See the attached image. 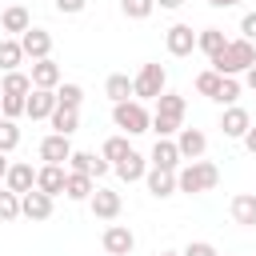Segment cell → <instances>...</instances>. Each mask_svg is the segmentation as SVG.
<instances>
[{"label":"cell","instance_id":"obj_1","mask_svg":"<svg viewBox=\"0 0 256 256\" xmlns=\"http://www.w3.org/2000/svg\"><path fill=\"white\" fill-rule=\"evenodd\" d=\"M252 64H256V44H248L244 36H240V40H228L224 52L212 56V72H216V76H240V72H248Z\"/></svg>","mask_w":256,"mask_h":256},{"label":"cell","instance_id":"obj_2","mask_svg":"<svg viewBox=\"0 0 256 256\" xmlns=\"http://www.w3.org/2000/svg\"><path fill=\"white\" fill-rule=\"evenodd\" d=\"M216 184H220V168L212 160H188L184 168H176V192L196 196V192H212Z\"/></svg>","mask_w":256,"mask_h":256},{"label":"cell","instance_id":"obj_3","mask_svg":"<svg viewBox=\"0 0 256 256\" xmlns=\"http://www.w3.org/2000/svg\"><path fill=\"white\" fill-rule=\"evenodd\" d=\"M112 124L124 132V136H140L152 128V116L140 100H124V104H112Z\"/></svg>","mask_w":256,"mask_h":256},{"label":"cell","instance_id":"obj_4","mask_svg":"<svg viewBox=\"0 0 256 256\" xmlns=\"http://www.w3.org/2000/svg\"><path fill=\"white\" fill-rule=\"evenodd\" d=\"M160 92H168V72H164V64H144V68L136 72V80H132V96L156 100Z\"/></svg>","mask_w":256,"mask_h":256},{"label":"cell","instance_id":"obj_5","mask_svg":"<svg viewBox=\"0 0 256 256\" xmlns=\"http://www.w3.org/2000/svg\"><path fill=\"white\" fill-rule=\"evenodd\" d=\"M20 52H24V60H48L52 56V32L48 28H28L20 36Z\"/></svg>","mask_w":256,"mask_h":256},{"label":"cell","instance_id":"obj_6","mask_svg":"<svg viewBox=\"0 0 256 256\" xmlns=\"http://www.w3.org/2000/svg\"><path fill=\"white\" fill-rule=\"evenodd\" d=\"M88 208H92L96 220H116L120 208H124V200H120V192H112V188H96V192L88 196Z\"/></svg>","mask_w":256,"mask_h":256},{"label":"cell","instance_id":"obj_7","mask_svg":"<svg viewBox=\"0 0 256 256\" xmlns=\"http://www.w3.org/2000/svg\"><path fill=\"white\" fill-rule=\"evenodd\" d=\"M164 48H168V56H192V48H196L192 24H172L164 32Z\"/></svg>","mask_w":256,"mask_h":256},{"label":"cell","instance_id":"obj_8","mask_svg":"<svg viewBox=\"0 0 256 256\" xmlns=\"http://www.w3.org/2000/svg\"><path fill=\"white\" fill-rule=\"evenodd\" d=\"M176 152H180V160H200L208 152V136L200 128H180L176 132Z\"/></svg>","mask_w":256,"mask_h":256},{"label":"cell","instance_id":"obj_9","mask_svg":"<svg viewBox=\"0 0 256 256\" xmlns=\"http://www.w3.org/2000/svg\"><path fill=\"white\" fill-rule=\"evenodd\" d=\"M108 168H112V164H108L104 156H96V152H80V148H72V156H68V172H84V176H92V180H100Z\"/></svg>","mask_w":256,"mask_h":256},{"label":"cell","instance_id":"obj_10","mask_svg":"<svg viewBox=\"0 0 256 256\" xmlns=\"http://www.w3.org/2000/svg\"><path fill=\"white\" fill-rule=\"evenodd\" d=\"M132 248H136V236H132L128 224H108L104 228V252L108 256H128Z\"/></svg>","mask_w":256,"mask_h":256},{"label":"cell","instance_id":"obj_11","mask_svg":"<svg viewBox=\"0 0 256 256\" xmlns=\"http://www.w3.org/2000/svg\"><path fill=\"white\" fill-rule=\"evenodd\" d=\"M56 112V92H48V88H32L28 96H24V116H32V120H48Z\"/></svg>","mask_w":256,"mask_h":256},{"label":"cell","instance_id":"obj_12","mask_svg":"<svg viewBox=\"0 0 256 256\" xmlns=\"http://www.w3.org/2000/svg\"><path fill=\"white\" fill-rule=\"evenodd\" d=\"M252 128V116H248V108H240V104H232V108H224V116H220V132L228 136V140H244V132Z\"/></svg>","mask_w":256,"mask_h":256},{"label":"cell","instance_id":"obj_13","mask_svg":"<svg viewBox=\"0 0 256 256\" xmlns=\"http://www.w3.org/2000/svg\"><path fill=\"white\" fill-rule=\"evenodd\" d=\"M4 188H8V192H16V196L32 192V188H36V172H32V164H28V160H16V164H8Z\"/></svg>","mask_w":256,"mask_h":256},{"label":"cell","instance_id":"obj_14","mask_svg":"<svg viewBox=\"0 0 256 256\" xmlns=\"http://www.w3.org/2000/svg\"><path fill=\"white\" fill-rule=\"evenodd\" d=\"M28 80H32V88H48V92H56V88H60V64H56L52 56H48V60H32Z\"/></svg>","mask_w":256,"mask_h":256},{"label":"cell","instance_id":"obj_15","mask_svg":"<svg viewBox=\"0 0 256 256\" xmlns=\"http://www.w3.org/2000/svg\"><path fill=\"white\" fill-rule=\"evenodd\" d=\"M68 156H72V140H68V136H56V132H52V136L40 140V160H44V164H60V168H64Z\"/></svg>","mask_w":256,"mask_h":256},{"label":"cell","instance_id":"obj_16","mask_svg":"<svg viewBox=\"0 0 256 256\" xmlns=\"http://www.w3.org/2000/svg\"><path fill=\"white\" fill-rule=\"evenodd\" d=\"M20 216H28V220H48L52 216V196H44L40 188H32V192H24L20 196Z\"/></svg>","mask_w":256,"mask_h":256},{"label":"cell","instance_id":"obj_17","mask_svg":"<svg viewBox=\"0 0 256 256\" xmlns=\"http://www.w3.org/2000/svg\"><path fill=\"white\" fill-rule=\"evenodd\" d=\"M64 180H68V172L60 168V164H44V168H36V188L44 192V196H60L64 192Z\"/></svg>","mask_w":256,"mask_h":256},{"label":"cell","instance_id":"obj_18","mask_svg":"<svg viewBox=\"0 0 256 256\" xmlns=\"http://www.w3.org/2000/svg\"><path fill=\"white\" fill-rule=\"evenodd\" d=\"M144 184H148V192H152L156 200H168V196H176V172L148 168V172H144Z\"/></svg>","mask_w":256,"mask_h":256},{"label":"cell","instance_id":"obj_19","mask_svg":"<svg viewBox=\"0 0 256 256\" xmlns=\"http://www.w3.org/2000/svg\"><path fill=\"white\" fill-rule=\"evenodd\" d=\"M0 28H4V32H12V40H20V36L32 28V16H28V8H24V4H12V8H4V16H0Z\"/></svg>","mask_w":256,"mask_h":256},{"label":"cell","instance_id":"obj_20","mask_svg":"<svg viewBox=\"0 0 256 256\" xmlns=\"http://www.w3.org/2000/svg\"><path fill=\"white\" fill-rule=\"evenodd\" d=\"M148 168H164V172H176L180 168V152H176V140H156L152 156H148Z\"/></svg>","mask_w":256,"mask_h":256},{"label":"cell","instance_id":"obj_21","mask_svg":"<svg viewBox=\"0 0 256 256\" xmlns=\"http://www.w3.org/2000/svg\"><path fill=\"white\" fill-rule=\"evenodd\" d=\"M232 220L240 224V228H256V192H240V196H232Z\"/></svg>","mask_w":256,"mask_h":256},{"label":"cell","instance_id":"obj_22","mask_svg":"<svg viewBox=\"0 0 256 256\" xmlns=\"http://www.w3.org/2000/svg\"><path fill=\"white\" fill-rule=\"evenodd\" d=\"M112 168H116V176H120L124 184H132V180H144V172H148V160H144V156L132 148V152H128L124 160H116Z\"/></svg>","mask_w":256,"mask_h":256},{"label":"cell","instance_id":"obj_23","mask_svg":"<svg viewBox=\"0 0 256 256\" xmlns=\"http://www.w3.org/2000/svg\"><path fill=\"white\" fill-rule=\"evenodd\" d=\"M92 192H96V180H92V176H84V172H68V180H64V196H68V200L88 204Z\"/></svg>","mask_w":256,"mask_h":256},{"label":"cell","instance_id":"obj_24","mask_svg":"<svg viewBox=\"0 0 256 256\" xmlns=\"http://www.w3.org/2000/svg\"><path fill=\"white\" fill-rule=\"evenodd\" d=\"M188 112V100L180 92H160L156 96V116H168V120H184Z\"/></svg>","mask_w":256,"mask_h":256},{"label":"cell","instance_id":"obj_25","mask_svg":"<svg viewBox=\"0 0 256 256\" xmlns=\"http://www.w3.org/2000/svg\"><path fill=\"white\" fill-rule=\"evenodd\" d=\"M48 120H52V132H56V136H72V132L80 128V112H76V108H60V104H56V112H52Z\"/></svg>","mask_w":256,"mask_h":256},{"label":"cell","instance_id":"obj_26","mask_svg":"<svg viewBox=\"0 0 256 256\" xmlns=\"http://www.w3.org/2000/svg\"><path fill=\"white\" fill-rule=\"evenodd\" d=\"M224 44H228V40H224L220 28H200V32H196V48H200L208 60H212L216 52H224Z\"/></svg>","mask_w":256,"mask_h":256},{"label":"cell","instance_id":"obj_27","mask_svg":"<svg viewBox=\"0 0 256 256\" xmlns=\"http://www.w3.org/2000/svg\"><path fill=\"white\" fill-rule=\"evenodd\" d=\"M104 96H108L112 104H124V100L132 96V80H128L124 72H112V76L104 80Z\"/></svg>","mask_w":256,"mask_h":256},{"label":"cell","instance_id":"obj_28","mask_svg":"<svg viewBox=\"0 0 256 256\" xmlns=\"http://www.w3.org/2000/svg\"><path fill=\"white\" fill-rule=\"evenodd\" d=\"M24 64V52H20V40H0V72H20Z\"/></svg>","mask_w":256,"mask_h":256},{"label":"cell","instance_id":"obj_29","mask_svg":"<svg viewBox=\"0 0 256 256\" xmlns=\"http://www.w3.org/2000/svg\"><path fill=\"white\" fill-rule=\"evenodd\" d=\"M32 92V80L24 72H4V84H0V96H28Z\"/></svg>","mask_w":256,"mask_h":256},{"label":"cell","instance_id":"obj_30","mask_svg":"<svg viewBox=\"0 0 256 256\" xmlns=\"http://www.w3.org/2000/svg\"><path fill=\"white\" fill-rule=\"evenodd\" d=\"M212 100H216L220 108H232V104L240 100V80H236V76H220V92H216Z\"/></svg>","mask_w":256,"mask_h":256},{"label":"cell","instance_id":"obj_31","mask_svg":"<svg viewBox=\"0 0 256 256\" xmlns=\"http://www.w3.org/2000/svg\"><path fill=\"white\" fill-rule=\"evenodd\" d=\"M132 152V144H128V136H108L104 140V148H100V156L108 160V164H116V160H124Z\"/></svg>","mask_w":256,"mask_h":256},{"label":"cell","instance_id":"obj_32","mask_svg":"<svg viewBox=\"0 0 256 256\" xmlns=\"http://www.w3.org/2000/svg\"><path fill=\"white\" fill-rule=\"evenodd\" d=\"M56 104L80 112V104H84V88H80V84H60V88H56Z\"/></svg>","mask_w":256,"mask_h":256},{"label":"cell","instance_id":"obj_33","mask_svg":"<svg viewBox=\"0 0 256 256\" xmlns=\"http://www.w3.org/2000/svg\"><path fill=\"white\" fill-rule=\"evenodd\" d=\"M152 8H156L152 0H120V12H124L128 20H148Z\"/></svg>","mask_w":256,"mask_h":256},{"label":"cell","instance_id":"obj_34","mask_svg":"<svg viewBox=\"0 0 256 256\" xmlns=\"http://www.w3.org/2000/svg\"><path fill=\"white\" fill-rule=\"evenodd\" d=\"M16 144H20V128H16V120H4V116H0V152L8 156Z\"/></svg>","mask_w":256,"mask_h":256},{"label":"cell","instance_id":"obj_35","mask_svg":"<svg viewBox=\"0 0 256 256\" xmlns=\"http://www.w3.org/2000/svg\"><path fill=\"white\" fill-rule=\"evenodd\" d=\"M148 132H156V140H172L176 132H180V120H168V116H152V128Z\"/></svg>","mask_w":256,"mask_h":256},{"label":"cell","instance_id":"obj_36","mask_svg":"<svg viewBox=\"0 0 256 256\" xmlns=\"http://www.w3.org/2000/svg\"><path fill=\"white\" fill-rule=\"evenodd\" d=\"M16 216H20V196L0 188V220H16Z\"/></svg>","mask_w":256,"mask_h":256},{"label":"cell","instance_id":"obj_37","mask_svg":"<svg viewBox=\"0 0 256 256\" xmlns=\"http://www.w3.org/2000/svg\"><path fill=\"white\" fill-rule=\"evenodd\" d=\"M196 92H200V96H208V100H212V96H216V92H220V76H216V72H212V68H208V72H200V76H196Z\"/></svg>","mask_w":256,"mask_h":256},{"label":"cell","instance_id":"obj_38","mask_svg":"<svg viewBox=\"0 0 256 256\" xmlns=\"http://www.w3.org/2000/svg\"><path fill=\"white\" fill-rule=\"evenodd\" d=\"M0 116H4V120L24 116V96H0Z\"/></svg>","mask_w":256,"mask_h":256},{"label":"cell","instance_id":"obj_39","mask_svg":"<svg viewBox=\"0 0 256 256\" xmlns=\"http://www.w3.org/2000/svg\"><path fill=\"white\" fill-rule=\"evenodd\" d=\"M180 256H220V252H216V244H208V240H188V248H184Z\"/></svg>","mask_w":256,"mask_h":256},{"label":"cell","instance_id":"obj_40","mask_svg":"<svg viewBox=\"0 0 256 256\" xmlns=\"http://www.w3.org/2000/svg\"><path fill=\"white\" fill-rule=\"evenodd\" d=\"M240 36H244L248 44H256V12H244V16H240Z\"/></svg>","mask_w":256,"mask_h":256},{"label":"cell","instance_id":"obj_41","mask_svg":"<svg viewBox=\"0 0 256 256\" xmlns=\"http://www.w3.org/2000/svg\"><path fill=\"white\" fill-rule=\"evenodd\" d=\"M84 8H88V0H56V12H64V16H76Z\"/></svg>","mask_w":256,"mask_h":256},{"label":"cell","instance_id":"obj_42","mask_svg":"<svg viewBox=\"0 0 256 256\" xmlns=\"http://www.w3.org/2000/svg\"><path fill=\"white\" fill-rule=\"evenodd\" d=\"M244 148H248V152H252V156H256V124H252V128H248V132H244Z\"/></svg>","mask_w":256,"mask_h":256},{"label":"cell","instance_id":"obj_43","mask_svg":"<svg viewBox=\"0 0 256 256\" xmlns=\"http://www.w3.org/2000/svg\"><path fill=\"white\" fill-rule=\"evenodd\" d=\"M152 4H160V8H168V12H176V8L184 4V0H152Z\"/></svg>","mask_w":256,"mask_h":256},{"label":"cell","instance_id":"obj_44","mask_svg":"<svg viewBox=\"0 0 256 256\" xmlns=\"http://www.w3.org/2000/svg\"><path fill=\"white\" fill-rule=\"evenodd\" d=\"M208 4H212V8H236L240 0H208Z\"/></svg>","mask_w":256,"mask_h":256},{"label":"cell","instance_id":"obj_45","mask_svg":"<svg viewBox=\"0 0 256 256\" xmlns=\"http://www.w3.org/2000/svg\"><path fill=\"white\" fill-rule=\"evenodd\" d=\"M248 88H252V92H256V64H252V68H248Z\"/></svg>","mask_w":256,"mask_h":256},{"label":"cell","instance_id":"obj_46","mask_svg":"<svg viewBox=\"0 0 256 256\" xmlns=\"http://www.w3.org/2000/svg\"><path fill=\"white\" fill-rule=\"evenodd\" d=\"M4 176H8V156L0 152V180H4Z\"/></svg>","mask_w":256,"mask_h":256},{"label":"cell","instance_id":"obj_47","mask_svg":"<svg viewBox=\"0 0 256 256\" xmlns=\"http://www.w3.org/2000/svg\"><path fill=\"white\" fill-rule=\"evenodd\" d=\"M160 256H180V252H160Z\"/></svg>","mask_w":256,"mask_h":256},{"label":"cell","instance_id":"obj_48","mask_svg":"<svg viewBox=\"0 0 256 256\" xmlns=\"http://www.w3.org/2000/svg\"><path fill=\"white\" fill-rule=\"evenodd\" d=\"M104 256H108V252H104Z\"/></svg>","mask_w":256,"mask_h":256}]
</instances>
